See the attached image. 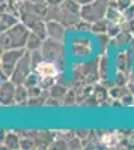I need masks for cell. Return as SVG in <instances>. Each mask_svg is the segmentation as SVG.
Instances as JSON below:
<instances>
[{"label":"cell","instance_id":"cell-1","mask_svg":"<svg viewBox=\"0 0 134 150\" xmlns=\"http://www.w3.org/2000/svg\"><path fill=\"white\" fill-rule=\"evenodd\" d=\"M29 36H30L29 27L26 24L17 23L15 26H12L11 29H8L2 33V48L3 50L23 48L24 45H27Z\"/></svg>","mask_w":134,"mask_h":150},{"label":"cell","instance_id":"cell-2","mask_svg":"<svg viewBox=\"0 0 134 150\" xmlns=\"http://www.w3.org/2000/svg\"><path fill=\"white\" fill-rule=\"evenodd\" d=\"M107 2L108 0H93V2L81 6V18L88 23L100 21L107 15Z\"/></svg>","mask_w":134,"mask_h":150},{"label":"cell","instance_id":"cell-3","mask_svg":"<svg viewBox=\"0 0 134 150\" xmlns=\"http://www.w3.org/2000/svg\"><path fill=\"white\" fill-rule=\"evenodd\" d=\"M41 53H42L44 59L51 60L54 63H62L63 62V48L60 45V41L51 39V38L44 41V44L41 47Z\"/></svg>","mask_w":134,"mask_h":150},{"label":"cell","instance_id":"cell-4","mask_svg":"<svg viewBox=\"0 0 134 150\" xmlns=\"http://www.w3.org/2000/svg\"><path fill=\"white\" fill-rule=\"evenodd\" d=\"M24 56L23 48H15V50H5V53L2 54V71L5 72L6 77H12L14 69L20 59Z\"/></svg>","mask_w":134,"mask_h":150},{"label":"cell","instance_id":"cell-5","mask_svg":"<svg viewBox=\"0 0 134 150\" xmlns=\"http://www.w3.org/2000/svg\"><path fill=\"white\" fill-rule=\"evenodd\" d=\"M33 68L32 65V54H26L24 53V56L20 59V62L17 63L15 69H14V74H12V81H14L15 84H24V81H26V78L30 75V69Z\"/></svg>","mask_w":134,"mask_h":150},{"label":"cell","instance_id":"cell-6","mask_svg":"<svg viewBox=\"0 0 134 150\" xmlns=\"http://www.w3.org/2000/svg\"><path fill=\"white\" fill-rule=\"evenodd\" d=\"M35 71H36V74H38L39 77H42V78H54L56 75L59 74L57 65L54 63V62L47 60V59H44L41 63L36 65Z\"/></svg>","mask_w":134,"mask_h":150},{"label":"cell","instance_id":"cell-7","mask_svg":"<svg viewBox=\"0 0 134 150\" xmlns=\"http://www.w3.org/2000/svg\"><path fill=\"white\" fill-rule=\"evenodd\" d=\"M15 87H14V81H5L2 83V104L3 105H11L15 101Z\"/></svg>","mask_w":134,"mask_h":150},{"label":"cell","instance_id":"cell-8","mask_svg":"<svg viewBox=\"0 0 134 150\" xmlns=\"http://www.w3.org/2000/svg\"><path fill=\"white\" fill-rule=\"evenodd\" d=\"M47 33L51 39H56V41H62L63 39V24L59 23V21H48L47 23Z\"/></svg>","mask_w":134,"mask_h":150},{"label":"cell","instance_id":"cell-9","mask_svg":"<svg viewBox=\"0 0 134 150\" xmlns=\"http://www.w3.org/2000/svg\"><path fill=\"white\" fill-rule=\"evenodd\" d=\"M42 38L39 35H36V33H30L29 36V41H27V48L30 50V51H35V50H39L42 47Z\"/></svg>","mask_w":134,"mask_h":150},{"label":"cell","instance_id":"cell-10","mask_svg":"<svg viewBox=\"0 0 134 150\" xmlns=\"http://www.w3.org/2000/svg\"><path fill=\"white\" fill-rule=\"evenodd\" d=\"M18 21H17V18L11 14V12H3L2 14V30L5 32V30H8V29H11L12 26H15Z\"/></svg>","mask_w":134,"mask_h":150},{"label":"cell","instance_id":"cell-11","mask_svg":"<svg viewBox=\"0 0 134 150\" xmlns=\"http://www.w3.org/2000/svg\"><path fill=\"white\" fill-rule=\"evenodd\" d=\"M27 96H29V87H26V86H18L17 90H15V101H17V102H23Z\"/></svg>","mask_w":134,"mask_h":150},{"label":"cell","instance_id":"cell-12","mask_svg":"<svg viewBox=\"0 0 134 150\" xmlns=\"http://www.w3.org/2000/svg\"><path fill=\"white\" fill-rule=\"evenodd\" d=\"M5 146L9 149H17V147H20V138L15 134H9L5 140Z\"/></svg>","mask_w":134,"mask_h":150},{"label":"cell","instance_id":"cell-13","mask_svg":"<svg viewBox=\"0 0 134 150\" xmlns=\"http://www.w3.org/2000/svg\"><path fill=\"white\" fill-rule=\"evenodd\" d=\"M107 29H108V21H103V20H100V21H95L93 24H92V30L95 32V33H100V32H107Z\"/></svg>","mask_w":134,"mask_h":150},{"label":"cell","instance_id":"cell-14","mask_svg":"<svg viewBox=\"0 0 134 150\" xmlns=\"http://www.w3.org/2000/svg\"><path fill=\"white\" fill-rule=\"evenodd\" d=\"M124 17V14H120V12L118 9H107V18L108 21H112V23H118V20H120Z\"/></svg>","mask_w":134,"mask_h":150},{"label":"cell","instance_id":"cell-15","mask_svg":"<svg viewBox=\"0 0 134 150\" xmlns=\"http://www.w3.org/2000/svg\"><path fill=\"white\" fill-rule=\"evenodd\" d=\"M38 77H39L38 74H36V75H35V74H33V75L30 74L29 77L26 78V81H24V86H26V87H33V86H36V84H39V83H38V80H36Z\"/></svg>","mask_w":134,"mask_h":150},{"label":"cell","instance_id":"cell-16","mask_svg":"<svg viewBox=\"0 0 134 150\" xmlns=\"http://www.w3.org/2000/svg\"><path fill=\"white\" fill-rule=\"evenodd\" d=\"M108 33H110V36H116L119 33V26H118V23H112V21H108Z\"/></svg>","mask_w":134,"mask_h":150},{"label":"cell","instance_id":"cell-17","mask_svg":"<svg viewBox=\"0 0 134 150\" xmlns=\"http://www.w3.org/2000/svg\"><path fill=\"white\" fill-rule=\"evenodd\" d=\"M131 2H133V0H116L118 9H119V11H125L127 8L131 6Z\"/></svg>","mask_w":134,"mask_h":150},{"label":"cell","instance_id":"cell-18","mask_svg":"<svg viewBox=\"0 0 134 150\" xmlns=\"http://www.w3.org/2000/svg\"><path fill=\"white\" fill-rule=\"evenodd\" d=\"M63 93H65L63 87H53L51 89V96H54V98H62Z\"/></svg>","mask_w":134,"mask_h":150},{"label":"cell","instance_id":"cell-19","mask_svg":"<svg viewBox=\"0 0 134 150\" xmlns=\"http://www.w3.org/2000/svg\"><path fill=\"white\" fill-rule=\"evenodd\" d=\"M47 5H50V6H59V5H62L65 0H45Z\"/></svg>","mask_w":134,"mask_h":150},{"label":"cell","instance_id":"cell-20","mask_svg":"<svg viewBox=\"0 0 134 150\" xmlns=\"http://www.w3.org/2000/svg\"><path fill=\"white\" fill-rule=\"evenodd\" d=\"M76 2H77V3H80V5L83 6V5H88V3L93 2V0H76Z\"/></svg>","mask_w":134,"mask_h":150},{"label":"cell","instance_id":"cell-21","mask_svg":"<svg viewBox=\"0 0 134 150\" xmlns=\"http://www.w3.org/2000/svg\"><path fill=\"white\" fill-rule=\"evenodd\" d=\"M29 2H32V3H41V2H44V0H29Z\"/></svg>","mask_w":134,"mask_h":150},{"label":"cell","instance_id":"cell-22","mask_svg":"<svg viewBox=\"0 0 134 150\" xmlns=\"http://www.w3.org/2000/svg\"><path fill=\"white\" fill-rule=\"evenodd\" d=\"M133 33H134V24H133Z\"/></svg>","mask_w":134,"mask_h":150},{"label":"cell","instance_id":"cell-23","mask_svg":"<svg viewBox=\"0 0 134 150\" xmlns=\"http://www.w3.org/2000/svg\"><path fill=\"white\" fill-rule=\"evenodd\" d=\"M110 2H116V0H110Z\"/></svg>","mask_w":134,"mask_h":150}]
</instances>
